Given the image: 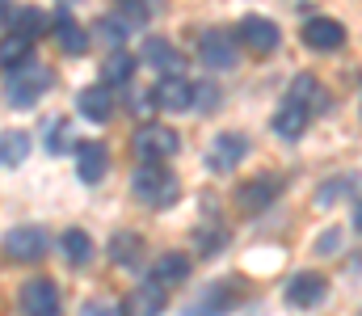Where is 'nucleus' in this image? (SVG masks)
Masks as SVG:
<instances>
[{"label":"nucleus","mask_w":362,"mask_h":316,"mask_svg":"<svg viewBox=\"0 0 362 316\" xmlns=\"http://www.w3.org/2000/svg\"><path fill=\"white\" fill-rule=\"evenodd\" d=\"M131 194H135L144 207L165 211V207H173V203H177L181 182H177V173H173L169 165H139V169H135V177H131Z\"/></svg>","instance_id":"f257e3e1"},{"label":"nucleus","mask_w":362,"mask_h":316,"mask_svg":"<svg viewBox=\"0 0 362 316\" xmlns=\"http://www.w3.org/2000/svg\"><path fill=\"white\" fill-rule=\"evenodd\" d=\"M51 89V72H42V68H34V64H25V68H17V72H4V105L8 110H30V105H38V98Z\"/></svg>","instance_id":"f03ea898"},{"label":"nucleus","mask_w":362,"mask_h":316,"mask_svg":"<svg viewBox=\"0 0 362 316\" xmlns=\"http://www.w3.org/2000/svg\"><path fill=\"white\" fill-rule=\"evenodd\" d=\"M131 148H135V156H139L144 165H165L169 156H177L181 139H177V131H173V127H160V122H144V127L135 131Z\"/></svg>","instance_id":"7ed1b4c3"},{"label":"nucleus","mask_w":362,"mask_h":316,"mask_svg":"<svg viewBox=\"0 0 362 316\" xmlns=\"http://www.w3.org/2000/svg\"><path fill=\"white\" fill-rule=\"evenodd\" d=\"M245 156H249V139L240 131H219L206 148V169L211 173H232Z\"/></svg>","instance_id":"20e7f679"},{"label":"nucleus","mask_w":362,"mask_h":316,"mask_svg":"<svg viewBox=\"0 0 362 316\" xmlns=\"http://www.w3.org/2000/svg\"><path fill=\"white\" fill-rule=\"evenodd\" d=\"M47 232L42 228H34V223H21V228H8V236H4V257L8 262H21V266H30V262H38L42 253H47Z\"/></svg>","instance_id":"39448f33"},{"label":"nucleus","mask_w":362,"mask_h":316,"mask_svg":"<svg viewBox=\"0 0 362 316\" xmlns=\"http://www.w3.org/2000/svg\"><path fill=\"white\" fill-rule=\"evenodd\" d=\"M240 287L236 283H206L189 304H185V316H223V312H232L236 308V295Z\"/></svg>","instance_id":"423d86ee"},{"label":"nucleus","mask_w":362,"mask_h":316,"mask_svg":"<svg viewBox=\"0 0 362 316\" xmlns=\"http://www.w3.org/2000/svg\"><path fill=\"white\" fill-rule=\"evenodd\" d=\"M198 59H202L206 68H219V72L236 68V64H240L236 38H232V34H223V30H206V34L198 38Z\"/></svg>","instance_id":"0eeeda50"},{"label":"nucleus","mask_w":362,"mask_h":316,"mask_svg":"<svg viewBox=\"0 0 362 316\" xmlns=\"http://www.w3.org/2000/svg\"><path fill=\"white\" fill-rule=\"evenodd\" d=\"M17 304L25 316H59V287L51 279H30L17 291Z\"/></svg>","instance_id":"6e6552de"},{"label":"nucleus","mask_w":362,"mask_h":316,"mask_svg":"<svg viewBox=\"0 0 362 316\" xmlns=\"http://www.w3.org/2000/svg\"><path fill=\"white\" fill-rule=\"evenodd\" d=\"M325 300H329V279L316 270H303L286 283V304H295V308H320Z\"/></svg>","instance_id":"1a4fd4ad"},{"label":"nucleus","mask_w":362,"mask_h":316,"mask_svg":"<svg viewBox=\"0 0 362 316\" xmlns=\"http://www.w3.org/2000/svg\"><path fill=\"white\" fill-rule=\"evenodd\" d=\"M278 190H282V177H274V173L253 177V182H245V186L236 190V207L245 211V215H257V211H266L274 199H278Z\"/></svg>","instance_id":"9d476101"},{"label":"nucleus","mask_w":362,"mask_h":316,"mask_svg":"<svg viewBox=\"0 0 362 316\" xmlns=\"http://www.w3.org/2000/svg\"><path fill=\"white\" fill-rule=\"evenodd\" d=\"M165 304H169L165 287H160V283H144V287H135V291L122 295L118 316H160L165 312Z\"/></svg>","instance_id":"9b49d317"},{"label":"nucleus","mask_w":362,"mask_h":316,"mask_svg":"<svg viewBox=\"0 0 362 316\" xmlns=\"http://www.w3.org/2000/svg\"><path fill=\"white\" fill-rule=\"evenodd\" d=\"M110 262L122 266V270H139V266L148 262V245H144V236L131 232V228H118L114 240H110Z\"/></svg>","instance_id":"f8f14e48"},{"label":"nucleus","mask_w":362,"mask_h":316,"mask_svg":"<svg viewBox=\"0 0 362 316\" xmlns=\"http://www.w3.org/2000/svg\"><path fill=\"white\" fill-rule=\"evenodd\" d=\"M240 42H245L253 55H270L274 47L282 42V34H278V25H274L270 17H257V13H249V17L240 21Z\"/></svg>","instance_id":"ddd939ff"},{"label":"nucleus","mask_w":362,"mask_h":316,"mask_svg":"<svg viewBox=\"0 0 362 316\" xmlns=\"http://www.w3.org/2000/svg\"><path fill=\"white\" fill-rule=\"evenodd\" d=\"M303 42L312 51H337L346 42V25L337 17H308L303 21Z\"/></svg>","instance_id":"4468645a"},{"label":"nucleus","mask_w":362,"mask_h":316,"mask_svg":"<svg viewBox=\"0 0 362 316\" xmlns=\"http://www.w3.org/2000/svg\"><path fill=\"white\" fill-rule=\"evenodd\" d=\"M308 122H312V105L295 102V98H286V102L278 105V114H274V135L278 139H299L303 131H308Z\"/></svg>","instance_id":"2eb2a0df"},{"label":"nucleus","mask_w":362,"mask_h":316,"mask_svg":"<svg viewBox=\"0 0 362 316\" xmlns=\"http://www.w3.org/2000/svg\"><path fill=\"white\" fill-rule=\"evenodd\" d=\"M105 169H110V152H105V144L89 139V144L76 148V177H81L85 186H97V182L105 177Z\"/></svg>","instance_id":"dca6fc26"},{"label":"nucleus","mask_w":362,"mask_h":316,"mask_svg":"<svg viewBox=\"0 0 362 316\" xmlns=\"http://www.w3.org/2000/svg\"><path fill=\"white\" fill-rule=\"evenodd\" d=\"M198 85H189L185 76H165L160 85H156V105H165V110H189V105H198Z\"/></svg>","instance_id":"f3484780"},{"label":"nucleus","mask_w":362,"mask_h":316,"mask_svg":"<svg viewBox=\"0 0 362 316\" xmlns=\"http://www.w3.org/2000/svg\"><path fill=\"white\" fill-rule=\"evenodd\" d=\"M76 110H81L89 122H105V118L114 114V93H110V85H89V89H81V93H76Z\"/></svg>","instance_id":"a211bd4d"},{"label":"nucleus","mask_w":362,"mask_h":316,"mask_svg":"<svg viewBox=\"0 0 362 316\" xmlns=\"http://www.w3.org/2000/svg\"><path fill=\"white\" fill-rule=\"evenodd\" d=\"M51 34H55L59 51H68V55H85V47H89V34H85V25H81V21H72L68 13L51 21Z\"/></svg>","instance_id":"6ab92c4d"},{"label":"nucleus","mask_w":362,"mask_h":316,"mask_svg":"<svg viewBox=\"0 0 362 316\" xmlns=\"http://www.w3.org/2000/svg\"><path fill=\"white\" fill-rule=\"evenodd\" d=\"M144 59L152 64V68H160L165 76H181V55H177V47L173 42H165V38H148L144 42Z\"/></svg>","instance_id":"aec40b11"},{"label":"nucleus","mask_w":362,"mask_h":316,"mask_svg":"<svg viewBox=\"0 0 362 316\" xmlns=\"http://www.w3.org/2000/svg\"><path fill=\"white\" fill-rule=\"evenodd\" d=\"M185 274H189V257H185V253H165V257L152 262V283H160V287L181 283Z\"/></svg>","instance_id":"412c9836"},{"label":"nucleus","mask_w":362,"mask_h":316,"mask_svg":"<svg viewBox=\"0 0 362 316\" xmlns=\"http://www.w3.org/2000/svg\"><path fill=\"white\" fill-rule=\"evenodd\" d=\"M131 72H135V55H127L122 47H118V51H110V55H105V64H101V81H105V85H127V81H131Z\"/></svg>","instance_id":"4be33fe9"},{"label":"nucleus","mask_w":362,"mask_h":316,"mask_svg":"<svg viewBox=\"0 0 362 316\" xmlns=\"http://www.w3.org/2000/svg\"><path fill=\"white\" fill-rule=\"evenodd\" d=\"M59 245H64V253H68V262H72V266H89V262H93V240H89V232H81V228H68Z\"/></svg>","instance_id":"5701e85b"},{"label":"nucleus","mask_w":362,"mask_h":316,"mask_svg":"<svg viewBox=\"0 0 362 316\" xmlns=\"http://www.w3.org/2000/svg\"><path fill=\"white\" fill-rule=\"evenodd\" d=\"M25 156H30V139H25L21 131H8V135L0 139V160H4V169H17Z\"/></svg>","instance_id":"b1692460"},{"label":"nucleus","mask_w":362,"mask_h":316,"mask_svg":"<svg viewBox=\"0 0 362 316\" xmlns=\"http://www.w3.org/2000/svg\"><path fill=\"white\" fill-rule=\"evenodd\" d=\"M4 72H17V68H25V59H30V38H21V34H4Z\"/></svg>","instance_id":"393cba45"},{"label":"nucleus","mask_w":362,"mask_h":316,"mask_svg":"<svg viewBox=\"0 0 362 316\" xmlns=\"http://www.w3.org/2000/svg\"><path fill=\"white\" fill-rule=\"evenodd\" d=\"M114 8H118V21L131 30V25H144L148 17H152V0H114Z\"/></svg>","instance_id":"a878e982"},{"label":"nucleus","mask_w":362,"mask_h":316,"mask_svg":"<svg viewBox=\"0 0 362 316\" xmlns=\"http://www.w3.org/2000/svg\"><path fill=\"white\" fill-rule=\"evenodd\" d=\"M286 98H295V102H303V105H312V110H316V105H320V85H316V76H312V72H299Z\"/></svg>","instance_id":"bb28decb"},{"label":"nucleus","mask_w":362,"mask_h":316,"mask_svg":"<svg viewBox=\"0 0 362 316\" xmlns=\"http://www.w3.org/2000/svg\"><path fill=\"white\" fill-rule=\"evenodd\" d=\"M42 30H47V13H42V8H25V13L17 17V34H21V38L34 42ZM8 34H13V30H8Z\"/></svg>","instance_id":"cd10ccee"},{"label":"nucleus","mask_w":362,"mask_h":316,"mask_svg":"<svg viewBox=\"0 0 362 316\" xmlns=\"http://www.w3.org/2000/svg\"><path fill=\"white\" fill-rule=\"evenodd\" d=\"M354 186V177H333V182H325L320 190H316V207H333L337 199H341V190H350Z\"/></svg>","instance_id":"c85d7f7f"},{"label":"nucleus","mask_w":362,"mask_h":316,"mask_svg":"<svg viewBox=\"0 0 362 316\" xmlns=\"http://www.w3.org/2000/svg\"><path fill=\"white\" fill-rule=\"evenodd\" d=\"M47 148H55V152H64V148H68V122H64V118L47 127Z\"/></svg>","instance_id":"c756f323"},{"label":"nucleus","mask_w":362,"mask_h":316,"mask_svg":"<svg viewBox=\"0 0 362 316\" xmlns=\"http://www.w3.org/2000/svg\"><path fill=\"white\" fill-rule=\"evenodd\" d=\"M97 25H101V34H105L110 42H114V38L122 42V34H127V25H122V21H114V17H105V21H97Z\"/></svg>","instance_id":"7c9ffc66"},{"label":"nucleus","mask_w":362,"mask_h":316,"mask_svg":"<svg viewBox=\"0 0 362 316\" xmlns=\"http://www.w3.org/2000/svg\"><path fill=\"white\" fill-rule=\"evenodd\" d=\"M316 249H325V253H329V249H337V232H329V236H325V240H320Z\"/></svg>","instance_id":"2f4dec72"},{"label":"nucleus","mask_w":362,"mask_h":316,"mask_svg":"<svg viewBox=\"0 0 362 316\" xmlns=\"http://www.w3.org/2000/svg\"><path fill=\"white\" fill-rule=\"evenodd\" d=\"M354 228L362 232V203H354Z\"/></svg>","instance_id":"473e14b6"},{"label":"nucleus","mask_w":362,"mask_h":316,"mask_svg":"<svg viewBox=\"0 0 362 316\" xmlns=\"http://www.w3.org/2000/svg\"><path fill=\"white\" fill-rule=\"evenodd\" d=\"M68 4H72V0H68Z\"/></svg>","instance_id":"72a5a7b5"}]
</instances>
